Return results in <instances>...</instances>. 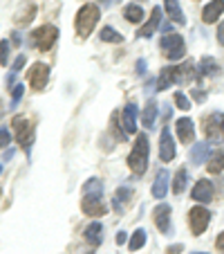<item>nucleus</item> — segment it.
Listing matches in <instances>:
<instances>
[{
	"mask_svg": "<svg viewBox=\"0 0 224 254\" xmlns=\"http://www.w3.org/2000/svg\"><path fill=\"white\" fill-rule=\"evenodd\" d=\"M99 16H101V9L94 5V2H88V5H83L81 9H79L74 27H77V34L81 36V39H88V36L92 34V29H94Z\"/></svg>",
	"mask_w": 224,
	"mask_h": 254,
	"instance_id": "f257e3e1",
	"label": "nucleus"
},
{
	"mask_svg": "<svg viewBox=\"0 0 224 254\" xmlns=\"http://www.w3.org/2000/svg\"><path fill=\"white\" fill-rule=\"evenodd\" d=\"M128 167L133 169V173L141 176L148 167V137L146 135H137V142H134V149L128 155Z\"/></svg>",
	"mask_w": 224,
	"mask_h": 254,
	"instance_id": "f03ea898",
	"label": "nucleus"
},
{
	"mask_svg": "<svg viewBox=\"0 0 224 254\" xmlns=\"http://www.w3.org/2000/svg\"><path fill=\"white\" fill-rule=\"evenodd\" d=\"M56 39H58V29L54 27V25H43V27H39L32 36H29L32 45L39 48L41 52H47V50L56 43Z\"/></svg>",
	"mask_w": 224,
	"mask_h": 254,
	"instance_id": "7ed1b4c3",
	"label": "nucleus"
},
{
	"mask_svg": "<svg viewBox=\"0 0 224 254\" xmlns=\"http://www.w3.org/2000/svg\"><path fill=\"white\" fill-rule=\"evenodd\" d=\"M162 50L166 52V57L171 61H179L186 52V45H184V39L179 34H166L162 39Z\"/></svg>",
	"mask_w": 224,
	"mask_h": 254,
	"instance_id": "20e7f679",
	"label": "nucleus"
},
{
	"mask_svg": "<svg viewBox=\"0 0 224 254\" xmlns=\"http://www.w3.org/2000/svg\"><path fill=\"white\" fill-rule=\"evenodd\" d=\"M188 223H191V232H193V234L200 236L202 232H206V227H209V223H211L209 209H206V207H202V205L193 207V209L188 211Z\"/></svg>",
	"mask_w": 224,
	"mask_h": 254,
	"instance_id": "39448f33",
	"label": "nucleus"
},
{
	"mask_svg": "<svg viewBox=\"0 0 224 254\" xmlns=\"http://www.w3.org/2000/svg\"><path fill=\"white\" fill-rule=\"evenodd\" d=\"M204 135L213 142H220L224 137V113H213L204 117Z\"/></svg>",
	"mask_w": 224,
	"mask_h": 254,
	"instance_id": "423d86ee",
	"label": "nucleus"
},
{
	"mask_svg": "<svg viewBox=\"0 0 224 254\" xmlns=\"http://www.w3.org/2000/svg\"><path fill=\"white\" fill-rule=\"evenodd\" d=\"M186 72H191V67L184 65V67H164L162 74H159V81H157V90H166L171 83L177 81H186Z\"/></svg>",
	"mask_w": 224,
	"mask_h": 254,
	"instance_id": "0eeeda50",
	"label": "nucleus"
},
{
	"mask_svg": "<svg viewBox=\"0 0 224 254\" xmlns=\"http://www.w3.org/2000/svg\"><path fill=\"white\" fill-rule=\"evenodd\" d=\"M27 74H29V86H32V90H43L49 81V67L45 65V63H34Z\"/></svg>",
	"mask_w": 224,
	"mask_h": 254,
	"instance_id": "6e6552de",
	"label": "nucleus"
},
{
	"mask_svg": "<svg viewBox=\"0 0 224 254\" xmlns=\"http://www.w3.org/2000/svg\"><path fill=\"white\" fill-rule=\"evenodd\" d=\"M11 126L16 128V139L27 149V144L32 142V124H29V120L25 115H18V117H14Z\"/></svg>",
	"mask_w": 224,
	"mask_h": 254,
	"instance_id": "1a4fd4ad",
	"label": "nucleus"
},
{
	"mask_svg": "<svg viewBox=\"0 0 224 254\" xmlns=\"http://www.w3.org/2000/svg\"><path fill=\"white\" fill-rule=\"evenodd\" d=\"M175 153H177V149H175V139L171 135V128H164L162 137H159V158L164 162H171L175 158Z\"/></svg>",
	"mask_w": 224,
	"mask_h": 254,
	"instance_id": "9d476101",
	"label": "nucleus"
},
{
	"mask_svg": "<svg viewBox=\"0 0 224 254\" xmlns=\"http://www.w3.org/2000/svg\"><path fill=\"white\" fill-rule=\"evenodd\" d=\"M153 218H155V225L159 227L162 234H171V205H157L153 211Z\"/></svg>",
	"mask_w": 224,
	"mask_h": 254,
	"instance_id": "9b49d317",
	"label": "nucleus"
},
{
	"mask_svg": "<svg viewBox=\"0 0 224 254\" xmlns=\"http://www.w3.org/2000/svg\"><path fill=\"white\" fill-rule=\"evenodd\" d=\"M81 209H83V214H88V216H103L105 214V205L101 202V196H90V193H83Z\"/></svg>",
	"mask_w": 224,
	"mask_h": 254,
	"instance_id": "f8f14e48",
	"label": "nucleus"
},
{
	"mask_svg": "<svg viewBox=\"0 0 224 254\" xmlns=\"http://www.w3.org/2000/svg\"><path fill=\"white\" fill-rule=\"evenodd\" d=\"M191 196H193V200H197L200 205L211 202L213 200V183H211V180H200V183L193 187Z\"/></svg>",
	"mask_w": 224,
	"mask_h": 254,
	"instance_id": "ddd939ff",
	"label": "nucleus"
},
{
	"mask_svg": "<svg viewBox=\"0 0 224 254\" xmlns=\"http://www.w3.org/2000/svg\"><path fill=\"white\" fill-rule=\"evenodd\" d=\"M159 27H162V9H159V7H155L153 14H150V20H146V25H143V27L137 32V36H139V39H148V36H153Z\"/></svg>",
	"mask_w": 224,
	"mask_h": 254,
	"instance_id": "4468645a",
	"label": "nucleus"
},
{
	"mask_svg": "<svg viewBox=\"0 0 224 254\" xmlns=\"http://www.w3.org/2000/svg\"><path fill=\"white\" fill-rule=\"evenodd\" d=\"M177 135H179V139L184 144H191L193 139H195V126H193V120L191 117H181V120H177Z\"/></svg>",
	"mask_w": 224,
	"mask_h": 254,
	"instance_id": "2eb2a0df",
	"label": "nucleus"
},
{
	"mask_svg": "<svg viewBox=\"0 0 224 254\" xmlns=\"http://www.w3.org/2000/svg\"><path fill=\"white\" fill-rule=\"evenodd\" d=\"M137 120H139L137 104H126V108H124V130L126 133H134V130H137Z\"/></svg>",
	"mask_w": 224,
	"mask_h": 254,
	"instance_id": "dca6fc26",
	"label": "nucleus"
},
{
	"mask_svg": "<svg viewBox=\"0 0 224 254\" xmlns=\"http://www.w3.org/2000/svg\"><path fill=\"white\" fill-rule=\"evenodd\" d=\"M222 11H224V0H213V2H206L204 11H202V18H204L206 25H211L220 18Z\"/></svg>",
	"mask_w": 224,
	"mask_h": 254,
	"instance_id": "f3484780",
	"label": "nucleus"
},
{
	"mask_svg": "<svg viewBox=\"0 0 224 254\" xmlns=\"http://www.w3.org/2000/svg\"><path fill=\"white\" fill-rule=\"evenodd\" d=\"M168 183H171V173L168 171H159L157 173V180H155V185H153V196L157 198V200H162L164 196H166V191H168Z\"/></svg>",
	"mask_w": 224,
	"mask_h": 254,
	"instance_id": "a211bd4d",
	"label": "nucleus"
},
{
	"mask_svg": "<svg viewBox=\"0 0 224 254\" xmlns=\"http://www.w3.org/2000/svg\"><path fill=\"white\" fill-rule=\"evenodd\" d=\"M211 155V144L209 142H200V144H193V149H191V162L193 164H204L206 158Z\"/></svg>",
	"mask_w": 224,
	"mask_h": 254,
	"instance_id": "6ab92c4d",
	"label": "nucleus"
},
{
	"mask_svg": "<svg viewBox=\"0 0 224 254\" xmlns=\"http://www.w3.org/2000/svg\"><path fill=\"white\" fill-rule=\"evenodd\" d=\"M101 234H103V227H101V223H96V221L90 223V225L86 227V232H83V236H86V241L90 245H99L101 241H103Z\"/></svg>",
	"mask_w": 224,
	"mask_h": 254,
	"instance_id": "aec40b11",
	"label": "nucleus"
},
{
	"mask_svg": "<svg viewBox=\"0 0 224 254\" xmlns=\"http://www.w3.org/2000/svg\"><path fill=\"white\" fill-rule=\"evenodd\" d=\"M164 7H166V14L171 16V20H175L177 25L186 23V18H184V14H181V7H179L177 0H164Z\"/></svg>",
	"mask_w": 224,
	"mask_h": 254,
	"instance_id": "412c9836",
	"label": "nucleus"
},
{
	"mask_svg": "<svg viewBox=\"0 0 224 254\" xmlns=\"http://www.w3.org/2000/svg\"><path fill=\"white\" fill-rule=\"evenodd\" d=\"M130 198H133V191H130L128 187H119L117 189V193H115V200H112V205H115V209L119 211H124L126 209V205L130 202Z\"/></svg>",
	"mask_w": 224,
	"mask_h": 254,
	"instance_id": "4be33fe9",
	"label": "nucleus"
},
{
	"mask_svg": "<svg viewBox=\"0 0 224 254\" xmlns=\"http://www.w3.org/2000/svg\"><path fill=\"white\" fill-rule=\"evenodd\" d=\"M155 120H157V104L150 99L146 104V108H143V113H141V122H143V126H146V128H153Z\"/></svg>",
	"mask_w": 224,
	"mask_h": 254,
	"instance_id": "5701e85b",
	"label": "nucleus"
},
{
	"mask_svg": "<svg viewBox=\"0 0 224 254\" xmlns=\"http://www.w3.org/2000/svg\"><path fill=\"white\" fill-rule=\"evenodd\" d=\"M218 72H220V65L213 61V57H204L200 61V74H204V77H206V74H209V77H213V74H218Z\"/></svg>",
	"mask_w": 224,
	"mask_h": 254,
	"instance_id": "b1692460",
	"label": "nucleus"
},
{
	"mask_svg": "<svg viewBox=\"0 0 224 254\" xmlns=\"http://www.w3.org/2000/svg\"><path fill=\"white\" fill-rule=\"evenodd\" d=\"M211 173H220L224 169V151H215L213 155L209 158V164H206Z\"/></svg>",
	"mask_w": 224,
	"mask_h": 254,
	"instance_id": "393cba45",
	"label": "nucleus"
},
{
	"mask_svg": "<svg viewBox=\"0 0 224 254\" xmlns=\"http://www.w3.org/2000/svg\"><path fill=\"white\" fill-rule=\"evenodd\" d=\"M124 16H126L128 23H141L143 20V9L139 5H128L124 9Z\"/></svg>",
	"mask_w": 224,
	"mask_h": 254,
	"instance_id": "a878e982",
	"label": "nucleus"
},
{
	"mask_svg": "<svg viewBox=\"0 0 224 254\" xmlns=\"http://www.w3.org/2000/svg\"><path fill=\"white\" fill-rule=\"evenodd\" d=\"M83 193H90V196H101V193H103V185H101V180H96V178L88 180V183L83 185Z\"/></svg>",
	"mask_w": 224,
	"mask_h": 254,
	"instance_id": "bb28decb",
	"label": "nucleus"
},
{
	"mask_svg": "<svg viewBox=\"0 0 224 254\" xmlns=\"http://www.w3.org/2000/svg\"><path fill=\"white\" fill-rule=\"evenodd\" d=\"M99 36H101V41H105V43H121V41H124L121 39V34L115 32L112 27H103Z\"/></svg>",
	"mask_w": 224,
	"mask_h": 254,
	"instance_id": "cd10ccee",
	"label": "nucleus"
},
{
	"mask_svg": "<svg viewBox=\"0 0 224 254\" xmlns=\"http://www.w3.org/2000/svg\"><path fill=\"white\" fill-rule=\"evenodd\" d=\"M143 245H146V232H143V230H137V232L133 234V239H130L128 248L134 252V250H141Z\"/></svg>",
	"mask_w": 224,
	"mask_h": 254,
	"instance_id": "c85d7f7f",
	"label": "nucleus"
},
{
	"mask_svg": "<svg viewBox=\"0 0 224 254\" xmlns=\"http://www.w3.org/2000/svg\"><path fill=\"white\" fill-rule=\"evenodd\" d=\"M186 189V169H179L175 173V180H173V191L175 193H181Z\"/></svg>",
	"mask_w": 224,
	"mask_h": 254,
	"instance_id": "c756f323",
	"label": "nucleus"
},
{
	"mask_svg": "<svg viewBox=\"0 0 224 254\" xmlns=\"http://www.w3.org/2000/svg\"><path fill=\"white\" fill-rule=\"evenodd\" d=\"M175 104L179 111H191V99H188L184 92H175Z\"/></svg>",
	"mask_w": 224,
	"mask_h": 254,
	"instance_id": "7c9ffc66",
	"label": "nucleus"
},
{
	"mask_svg": "<svg viewBox=\"0 0 224 254\" xmlns=\"http://www.w3.org/2000/svg\"><path fill=\"white\" fill-rule=\"evenodd\" d=\"M0 63H2V65H9V41H2V43H0Z\"/></svg>",
	"mask_w": 224,
	"mask_h": 254,
	"instance_id": "2f4dec72",
	"label": "nucleus"
},
{
	"mask_svg": "<svg viewBox=\"0 0 224 254\" xmlns=\"http://www.w3.org/2000/svg\"><path fill=\"white\" fill-rule=\"evenodd\" d=\"M9 142H11L9 128H0V149H2V146H9Z\"/></svg>",
	"mask_w": 224,
	"mask_h": 254,
	"instance_id": "473e14b6",
	"label": "nucleus"
},
{
	"mask_svg": "<svg viewBox=\"0 0 224 254\" xmlns=\"http://www.w3.org/2000/svg\"><path fill=\"white\" fill-rule=\"evenodd\" d=\"M34 14H36V7H29V11H23V16H18V23H29V20L34 18Z\"/></svg>",
	"mask_w": 224,
	"mask_h": 254,
	"instance_id": "72a5a7b5",
	"label": "nucleus"
},
{
	"mask_svg": "<svg viewBox=\"0 0 224 254\" xmlns=\"http://www.w3.org/2000/svg\"><path fill=\"white\" fill-rule=\"evenodd\" d=\"M23 92H25V86H20V83H18V86H14V90H11V97H14V106L20 101V97H23Z\"/></svg>",
	"mask_w": 224,
	"mask_h": 254,
	"instance_id": "f704fd0d",
	"label": "nucleus"
},
{
	"mask_svg": "<svg viewBox=\"0 0 224 254\" xmlns=\"http://www.w3.org/2000/svg\"><path fill=\"white\" fill-rule=\"evenodd\" d=\"M137 74H146V61H143V59L137 61Z\"/></svg>",
	"mask_w": 224,
	"mask_h": 254,
	"instance_id": "c9c22d12",
	"label": "nucleus"
},
{
	"mask_svg": "<svg viewBox=\"0 0 224 254\" xmlns=\"http://www.w3.org/2000/svg\"><path fill=\"white\" fill-rule=\"evenodd\" d=\"M215 248H218L220 252H224V232L218 236V241H215Z\"/></svg>",
	"mask_w": 224,
	"mask_h": 254,
	"instance_id": "e433bc0d",
	"label": "nucleus"
},
{
	"mask_svg": "<svg viewBox=\"0 0 224 254\" xmlns=\"http://www.w3.org/2000/svg\"><path fill=\"white\" fill-rule=\"evenodd\" d=\"M218 41H220V45H224V23H220V27H218Z\"/></svg>",
	"mask_w": 224,
	"mask_h": 254,
	"instance_id": "4c0bfd02",
	"label": "nucleus"
},
{
	"mask_svg": "<svg viewBox=\"0 0 224 254\" xmlns=\"http://www.w3.org/2000/svg\"><path fill=\"white\" fill-rule=\"evenodd\" d=\"M126 239H128V234H126V232H119V234H117V245H124Z\"/></svg>",
	"mask_w": 224,
	"mask_h": 254,
	"instance_id": "58836bf2",
	"label": "nucleus"
},
{
	"mask_svg": "<svg viewBox=\"0 0 224 254\" xmlns=\"http://www.w3.org/2000/svg\"><path fill=\"white\" fill-rule=\"evenodd\" d=\"M23 65H25V57H18V59L14 61V70H20Z\"/></svg>",
	"mask_w": 224,
	"mask_h": 254,
	"instance_id": "ea45409f",
	"label": "nucleus"
},
{
	"mask_svg": "<svg viewBox=\"0 0 224 254\" xmlns=\"http://www.w3.org/2000/svg\"><path fill=\"white\" fill-rule=\"evenodd\" d=\"M162 32H164V36H166V34H173V25L171 23H164L162 25Z\"/></svg>",
	"mask_w": 224,
	"mask_h": 254,
	"instance_id": "a19ab883",
	"label": "nucleus"
},
{
	"mask_svg": "<svg viewBox=\"0 0 224 254\" xmlns=\"http://www.w3.org/2000/svg\"><path fill=\"white\" fill-rule=\"evenodd\" d=\"M181 250H184L181 245H173V248H168V252H166V254H179Z\"/></svg>",
	"mask_w": 224,
	"mask_h": 254,
	"instance_id": "79ce46f5",
	"label": "nucleus"
},
{
	"mask_svg": "<svg viewBox=\"0 0 224 254\" xmlns=\"http://www.w3.org/2000/svg\"><path fill=\"white\" fill-rule=\"evenodd\" d=\"M105 7H110V5H115V2H121V0H101Z\"/></svg>",
	"mask_w": 224,
	"mask_h": 254,
	"instance_id": "37998d69",
	"label": "nucleus"
},
{
	"mask_svg": "<svg viewBox=\"0 0 224 254\" xmlns=\"http://www.w3.org/2000/svg\"><path fill=\"white\" fill-rule=\"evenodd\" d=\"M14 43H16V45L23 43V39H20V34H14Z\"/></svg>",
	"mask_w": 224,
	"mask_h": 254,
	"instance_id": "c03bdc74",
	"label": "nucleus"
},
{
	"mask_svg": "<svg viewBox=\"0 0 224 254\" xmlns=\"http://www.w3.org/2000/svg\"><path fill=\"white\" fill-rule=\"evenodd\" d=\"M195 254H204V252H195Z\"/></svg>",
	"mask_w": 224,
	"mask_h": 254,
	"instance_id": "a18cd8bd",
	"label": "nucleus"
},
{
	"mask_svg": "<svg viewBox=\"0 0 224 254\" xmlns=\"http://www.w3.org/2000/svg\"><path fill=\"white\" fill-rule=\"evenodd\" d=\"M0 173H2V167H0Z\"/></svg>",
	"mask_w": 224,
	"mask_h": 254,
	"instance_id": "49530a36",
	"label": "nucleus"
}]
</instances>
